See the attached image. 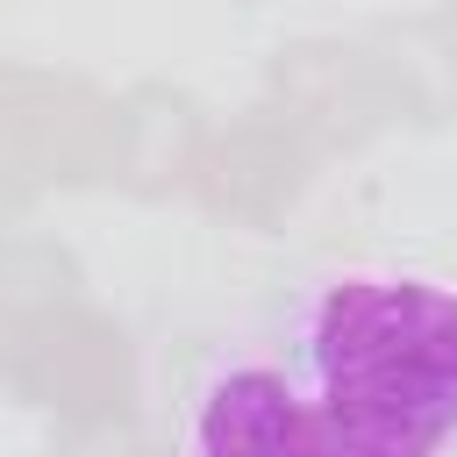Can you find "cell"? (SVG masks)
I'll use <instances>...</instances> for the list:
<instances>
[{
    "mask_svg": "<svg viewBox=\"0 0 457 457\" xmlns=\"http://www.w3.org/2000/svg\"><path fill=\"white\" fill-rule=\"evenodd\" d=\"M171 457H457V278L328 257L200 350Z\"/></svg>",
    "mask_w": 457,
    "mask_h": 457,
    "instance_id": "1",
    "label": "cell"
}]
</instances>
